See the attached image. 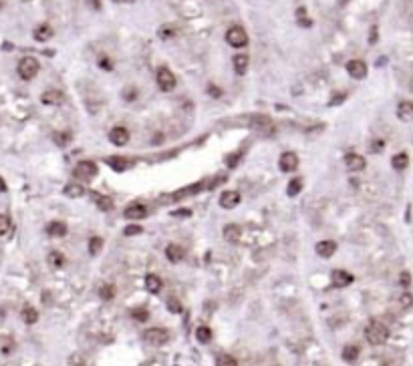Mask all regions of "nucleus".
<instances>
[{
    "label": "nucleus",
    "instance_id": "14",
    "mask_svg": "<svg viewBox=\"0 0 413 366\" xmlns=\"http://www.w3.org/2000/svg\"><path fill=\"white\" fill-rule=\"evenodd\" d=\"M123 215L127 220H143L145 215H147V209H145V205H141V203H131V205H127L125 207V211H123Z\"/></svg>",
    "mask_w": 413,
    "mask_h": 366
},
{
    "label": "nucleus",
    "instance_id": "30",
    "mask_svg": "<svg viewBox=\"0 0 413 366\" xmlns=\"http://www.w3.org/2000/svg\"><path fill=\"white\" fill-rule=\"evenodd\" d=\"M93 199H95L97 205L101 207L103 211L113 209V202H111V197H107V195H99V193H93Z\"/></svg>",
    "mask_w": 413,
    "mask_h": 366
},
{
    "label": "nucleus",
    "instance_id": "35",
    "mask_svg": "<svg viewBox=\"0 0 413 366\" xmlns=\"http://www.w3.org/2000/svg\"><path fill=\"white\" fill-rule=\"evenodd\" d=\"M99 296H101L103 300H113V298H115V286L113 284L101 286V290H99Z\"/></svg>",
    "mask_w": 413,
    "mask_h": 366
},
{
    "label": "nucleus",
    "instance_id": "32",
    "mask_svg": "<svg viewBox=\"0 0 413 366\" xmlns=\"http://www.w3.org/2000/svg\"><path fill=\"white\" fill-rule=\"evenodd\" d=\"M48 264H51L53 268H63L65 256H63L61 252H51V254H48Z\"/></svg>",
    "mask_w": 413,
    "mask_h": 366
},
{
    "label": "nucleus",
    "instance_id": "3",
    "mask_svg": "<svg viewBox=\"0 0 413 366\" xmlns=\"http://www.w3.org/2000/svg\"><path fill=\"white\" fill-rule=\"evenodd\" d=\"M143 340L152 346H163L170 342V332L165 328H147L143 332Z\"/></svg>",
    "mask_w": 413,
    "mask_h": 366
},
{
    "label": "nucleus",
    "instance_id": "5",
    "mask_svg": "<svg viewBox=\"0 0 413 366\" xmlns=\"http://www.w3.org/2000/svg\"><path fill=\"white\" fill-rule=\"evenodd\" d=\"M155 81H157V85H159V89H161L163 93L174 91V89H175V85H177V81H175L174 73H172L170 69H165V66L157 69V73H155Z\"/></svg>",
    "mask_w": 413,
    "mask_h": 366
},
{
    "label": "nucleus",
    "instance_id": "1",
    "mask_svg": "<svg viewBox=\"0 0 413 366\" xmlns=\"http://www.w3.org/2000/svg\"><path fill=\"white\" fill-rule=\"evenodd\" d=\"M365 338H367V342L373 344V346H381V344H385L387 338H389V328H387L383 322L373 320V322H369L367 328H365Z\"/></svg>",
    "mask_w": 413,
    "mask_h": 366
},
{
    "label": "nucleus",
    "instance_id": "17",
    "mask_svg": "<svg viewBox=\"0 0 413 366\" xmlns=\"http://www.w3.org/2000/svg\"><path fill=\"white\" fill-rule=\"evenodd\" d=\"M161 288H163V282H161L159 276H155V274H147L145 276V290L150 294H159Z\"/></svg>",
    "mask_w": 413,
    "mask_h": 366
},
{
    "label": "nucleus",
    "instance_id": "34",
    "mask_svg": "<svg viewBox=\"0 0 413 366\" xmlns=\"http://www.w3.org/2000/svg\"><path fill=\"white\" fill-rule=\"evenodd\" d=\"M101 247H103V240L101 238H91L89 240V254L91 256H97L99 252H101Z\"/></svg>",
    "mask_w": 413,
    "mask_h": 366
},
{
    "label": "nucleus",
    "instance_id": "19",
    "mask_svg": "<svg viewBox=\"0 0 413 366\" xmlns=\"http://www.w3.org/2000/svg\"><path fill=\"white\" fill-rule=\"evenodd\" d=\"M46 234L51 238H65L67 236V224L63 222H51L46 225Z\"/></svg>",
    "mask_w": 413,
    "mask_h": 366
},
{
    "label": "nucleus",
    "instance_id": "46",
    "mask_svg": "<svg viewBox=\"0 0 413 366\" xmlns=\"http://www.w3.org/2000/svg\"><path fill=\"white\" fill-rule=\"evenodd\" d=\"M345 99H347V95H345V93H341V95H337V97L330 99V103H328V105H341V101H345Z\"/></svg>",
    "mask_w": 413,
    "mask_h": 366
},
{
    "label": "nucleus",
    "instance_id": "20",
    "mask_svg": "<svg viewBox=\"0 0 413 366\" xmlns=\"http://www.w3.org/2000/svg\"><path fill=\"white\" fill-rule=\"evenodd\" d=\"M105 163L109 165L111 169H115V171H125V169L129 167V161H127L125 157H117V155L107 157V159H105Z\"/></svg>",
    "mask_w": 413,
    "mask_h": 366
},
{
    "label": "nucleus",
    "instance_id": "12",
    "mask_svg": "<svg viewBox=\"0 0 413 366\" xmlns=\"http://www.w3.org/2000/svg\"><path fill=\"white\" fill-rule=\"evenodd\" d=\"M165 258H168L172 264H177L186 258V249L181 247L179 244H170L168 247H165Z\"/></svg>",
    "mask_w": 413,
    "mask_h": 366
},
{
    "label": "nucleus",
    "instance_id": "44",
    "mask_svg": "<svg viewBox=\"0 0 413 366\" xmlns=\"http://www.w3.org/2000/svg\"><path fill=\"white\" fill-rule=\"evenodd\" d=\"M172 215H174V218H190V215H192V209H177V211H174Z\"/></svg>",
    "mask_w": 413,
    "mask_h": 366
},
{
    "label": "nucleus",
    "instance_id": "33",
    "mask_svg": "<svg viewBox=\"0 0 413 366\" xmlns=\"http://www.w3.org/2000/svg\"><path fill=\"white\" fill-rule=\"evenodd\" d=\"M157 35H159L163 41H170V39L175 37V28H174L172 24H163V26L157 30Z\"/></svg>",
    "mask_w": 413,
    "mask_h": 366
},
{
    "label": "nucleus",
    "instance_id": "8",
    "mask_svg": "<svg viewBox=\"0 0 413 366\" xmlns=\"http://www.w3.org/2000/svg\"><path fill=\"white\" fill-rule=\"evenodd\" d=\"M278 167H280V171H294L296 167H299V155L292 153V151L283 153L278 159Z\"/></svg>",
    "mask_w": 413,
    "mask_h": 366
},
{
    "label": "nucleus",
    "instance_id": "22",
    "mask_svg": "<svg viewBox=\"0 0 413 366\" xmlns=\"http://www.w3.org/2000/svg\"><path fill=\"white\" fill-rule=\"evenodd\" d=\"M240 236H242V229H240L236 224H228V225L224 227V238H226L228 242L236 244V242L240 240Z\"/></svg>",
    "mask_w": 413,
    "mask_h": 366
},
{
    "label": "nucleus",
    "instance_id": "23",
    "mask_svg": "<svg viewBox=\"0 0 413 366\" xmlns=\"http://www.w3.org/2000/svg\"><path fill=\"white\" fill-rule=\"evenodd\" d=\"M341 358H343L345 362H355V360L359 358V346H355V344H347V346L343 348V352H341Z\"/></svg>",
    "mask_w": 413,
    "mask_h": 366
},
{
    "label": "nucleus",
    "instance_id": "40",
    "mask_svg": "<svg viewBox=\"0 0 413 366\" xmlns=\"http://www.w3.org/2000/svg\"><path fill=\"white\" fill-rule=\"evenodd\" d=\"M99 66H101V69H105V71H111V69H113V62H111V59H107V57H99Z\"/></svg>",
    "mask_w": 413,
    "mask_h": 366
},
{
    "label": "nucleus",
    "instance_id": "52",
    "mask_svg": "<svg viewBox=\"0 0 413 366\" xmlns=\"http://www.w3.org/2000/svg\"><path fill=\"white\" fill-rule=\"evenodd\" d=\"M117 4H131V2H135V0H115Z\"/></svg>",
    "mask_w": 413,
    "mask_h": 366
},
{
    "label": "nucleus",
    "instance_id": "45",
    "mask_svg": "<svg viewBox=\"0 0 413 366\" xmlns=\"http://www.w3.org/2000/svg\"><path fill=\"white\" fill-rule=\"evenodd\" d=\"M399 284H401V286H405V288L411 284V276H409L407 272H403V274H401V278H399Z\"/></svg>",
    "mask_w": 413,
    "mask_h": 366
},
{
    "label": "nucleus",
    "instance_id": "47",
    "mask_svg": "<svg viewBox=\"0 0 413 366\" xmlns=\"http://www.w3.org/2000/svg\"><path fill=\"white\" fill-rule=\"evenodd\" d=\"M208 95H212V97H222V91H220L216 85H210V87H208Z\"/></svg>",
    "mask_w": 413,
    "mask_h": 366
},
{
    "label": "nucleus",
    "instance_id": "31",
    "mask_svg": "<svg viewBox=\"0 0 413 366\" xmlns=\"http://www.w3.org/2000/svg\"><path fill=\"white\" fill-rule=\"evenodd\" d=\"M391 165L395 169H405L407 165H409V157H407V153H397L393 159H391Z\"/></svg>",
    "mask_w": 413,
    "mask_h": 366
},
{
    "label": "nucleus",
    "instance_id": "15",
    "mask_svg": "<svg viewBox=\"0 0 413 366\" xmlns=\"http://www.w3.org/2000/svg\"><path fill=\"white\" fill-rule=\"evenodd\" d=\"M315 249H317V254L321 258H330V256H335V252H337V244L333 240H323V242L317 244Z\"/></svg>",
    "mask_w": 413,
    "mask_h": 366
},
{
    "label": "nucleus",
    "instance_id": "38",
    "mask_svg": "<svg viewBox=\"0 0 413 366\" xmlns=\"http://www.w3.org/2000/svg\"><path fill=\"white\" fill-rule=\"evenodd\" d=\"M216 364L218 366H238V360L232 358V356H228V354H222V356H218Z\"/></svg>",
    "mask_w": 413,
    "mask_h": 366
},
{
    "label": "nucleus",
    "instance_id": "13",
    "mask_svg": "<svg viewBox=\"0 0 413 366\" xmlns=\"http://www.w3.org/2000/svg\"><path fill=\"white\" fill-rule=\"evenodd\" d=\"M63 93L61 91H55V89H51V91H44L43 95H41V103L43 105H48V107H57V105H61L63 103Z\"/></svg>",
    "mask_w": 413,
    "mask_h": 366
},
{
    "label": "nucleus",
    "instance_id": "48",
    "mask_svg": "<svg viewBox=\"0 0 413 366\" xmlns=\"http://www.w3.org/2000/svg\"><path fill=\"white\" fill-rule=\"evenodd\" d=\"M238 159H240V153H234V155H230V157H228V167H234V165H236V161H238Z\"/></svg>",
    "mask_w": 413,
    "mask_h": 366
},
{
    "label": "nucleus",
    "instance_id": "26",
    "mask_svg": "<svg viewBox=\"0 0 413 366\" xmlns=\"http://www.w3.org/2000/svg\"><path fill=\"white\" fill-rule=\"evenodd\" d=\"M248 62H250L248 55H236L234 57V69H236L238 75H244L248 71Z\"/></svg>",
    "mask_w": 413,
    "mask_h": 366
},
{
    "label": "nucleus",
    "instance_id": "2",
    "mask_svg": "<svg viewBox=\"0 0 413 366\" xmlns=\"http://www.w3.org/2000/svg\"><path fill=\"white\" fill-rule=\"evenodd\" d=\"M16 71H19V77L22 81H32V79L39 75L41 64H39V61L35 57H24V59H21L19 66H16Z\"/></svg>",
    "mask_w": 413,
    "mask_h": 366
},
{
    "label": "nucleus",
    "instance_id": "4",
    "mask_svg": "<svg viewBox=\"0 0 413 366\" xmlns=\"http://www.w3.org/2000/svg\"><path fill=\"white\" fill-rule=\"evenodd\" d=\"M226 42H228L230 46H234V48L246 46V44H248V35H246V30H244L242 26H238V24L230 26L228 32H226Z\"/></svg>",
    "mask_w": 413,
    "mask_h": 366
},
{
    "label": "nucleus",
    "instance_id": "21",
    "mask_svg": "<svg viewBox=\"0 0 413 366\" xmlns=\"http://www.w3.org/2000/svg\"><path fill=\"white\" fill-rule=\"evenodd\" d=\"M397 117H399L401 121H413V103H409V101L399 103V107H397Z\"/></svg>",
    "mask_w": 413,
    "mask_h": 366
},
{
    "label": "nucleus",
    "instance_id": "7",
    "mask_svg": "<svg viewBox=\"0 0 413 366\" xmlns=\"http://www.w3.org/2000/svg\"><path fill=\"white\" fill-rule=\"evenodd\" d=\"M347 73H349L353 79L361 81V79L367 77V64L363 61H359V59H353V61L347 62Z\"/></svg>",
    "mask_w": 413,
    "mask_h": 366
},
{
    "label": "nucleus",
    "instance_id": "50",
    "mask_svg": "<svg viewBox=\"0 0 413 366\" xmlns=\"http://www.w3.org/2000/svg\"><path fill=\"white\" fill-rule=\"evenodd\" d=\"M369 42H371V44H375V42H377V28H375V26L371 28V39H369Z\"/></svg>",
    "mask_w": 413,
    "mask_h": 366
},
{
    "label": "nucleus",
    "instance_id": "24",
    "mask_svg": "<svg viewBox=\"0 0 413 366\" xmlns=\"http://www.w3.org/2000/svg\"><path fill=\"white\" fill-rule=\"evenodd\" d=\"M21 318H22L24 324H37V322H39V312L32 308V306H26V308H22V312H21Z\"/></svg>",
    "mask_w": 413,
    "mask_h": 366
},
{
    "label": "nucleus",
    "instance_id": "25",
    "mask_svg": "<svg viewBox=\"0 0 413 366\" xmlns=\"http://www.w3.org/2000/svg\"><path fill=\"white\" fill-rule=\"evenodd\" d=\"M83 193H85V187H83L81 183H69V185L65 187V195L71 197V199H77V197H81Z\"/></svg>",
    "mask_w": 413,
    "mask_h": 366
},
{
    "label": "nucleus",
    "instance_id": "28",
    "mask_svg": "<svg viewBox=\"0 0 413 366\" xmlns=\"http://www.w3.org/2000/svg\"><path fill=\"white\" fill-rule=\"evenodd\" d=\"M53 141L59 145V147H65V145H69L71 141H73V135L71 133H67V131H57V133H53Z\"/></svg>",
    "mask_w": 413,
    "mask_h": 366
},
{
    "label": "nucleus",
    "instance_id": "42",
    "mask_svg": "<svg viewBox=\"0 0 413 366\" xmlns=\"http://www.w3.org/2000/svg\"><path fill=\"white\" fill-rule=\"evenodd\" d=\"M385 147V141H381V139H377V141H373L371 143V151L373 153H381V149Z\"/></svg>",
    "mask_w": 413,
    "mask_h": 366
},
{
    "label": "nucleus",
    "instance_id": "39",
    "mask_svg": "<svg viewBox=\"0 0 413 366\" xmlns=\"http://www.w3.org/2000/svg\"><path fill=\"white\" fill-rule=\"evenodd\" d=\"M168 310H170L172 314H179V312H181V304H179V300L172 298V300L168 302Z\"/></svg>",
    "mask_w": 413,
    "mask_h": 366
},
{
    "label": "nucleus",
    "instance_id": "49",
    "mask_svg": "<svg viewBox=\"0 0 413 366\" xmlns=\"http://www.w3.org/2000/svg\"><path fill=\"white\" fill-rule=\"evenodd\" d=\"M93 10H101V0H87Z\"/></svg>",
    "mask_w": 413,
    "mask_h": 366
},
{
    "label": "nucleus",
    "instance_id": "36",
    "mask_svg": "<svg viewBox=\"0 0 413 366\" xmlns=\"http://www.w3.org/2000/svg\"><path fill=\"white\" fill-rule=\"evenodd\" d=\"M131 318L137 320V322H145L147 318H150V312H147L145 308H135V310H131Z\"/></svg>",
    "mask_w": 413,
    "mask_h": 366
},
{
    "label": "nucleus",
    "instance_id": "11",
    "mask_svg": "<svg viewBox=\"0 0 413 366\" xmlns=\"http://www.w3.org/2000/svg\"><path fill=\"white\" fill-rule=\"evenodd\" d=\"M330 280H333V286L335 288H347V286L353 284L355 278L349 272H345V270H335L333 274H330Z\"/></svg>",
    "mask_w": 413,
    "mask_h": 366
},
{
    "label": "nucleus",
    "instance_id": "27",
    "mask_svg": "<svg viewBox=\"0 0 413 366\" xmlns=\"http://www.w3.org/2000/svg\"><path fill=\"white\" fill-rule=\"evenodd\" d=\"M196 338H197V342H200V344H208V342L212 340V328H208V326H197V328H196Z\"/></svg>",
    "mask_w": 413,
    "mask_h": 366
},
{
    "label": "nucleus",
    "instance_id": "43",
    "mask_svg": "<svg viewBox=\"0 0 413 366\" xmlns=\"http://www.w3.org/2000/svg\"><path fill=\"white\" fill-rule=\"evenodd\" d=\"M401 306L403 308H411L413 306V296L411 294H403L401 296Z\"/></svg>",
    "mask_w": 413,
    "mask_h": 366
},
{
    "label": "nucleus",
    "instance_id": "37",
    "mask_svg": "<svg viewBox=\"0 0 413 366\" xmlns=\"http://www.w3.org/2000/svg\"><path fill=\"white\" fill-rule=\"evenodd\" d=\"M10 225H12V224H10V218H8V215H2V213H0V238L8 234V231H10Z\"/></svg>",
    "mask_w": 413,
    "mask_h": 366
},
{
    "label": "nucleus",
    "instance_id": "41",
    "mask_svg": "<svg viewBox=\"0 0 413 366\" xmlns=\"http://www.w3.org/2000/svg\"><path fill=\"white\" fill-rule=\"evenodd\" d=\"M141 227L139 225H127L125 227V236H137V234H141Z\"/></svg>",
    "mask_w": 413,
    "mask_h": 366
},
{
    "label": "nucleus",
    "instance_id": "9",
    "mask_svg": "<svg viewBox=\"0 0 413 366\" xmlns=\"http://www.w3.org/2000/svg\"><path fill=\"white\" fill-rule=\"evenodd\" d=\"M109 141H111L115 147H123V145H127V141H129V131H127L125 127H113V129L109 131Z\"/></svg>",
    "mask_w": 413,
    "mask_h": 366
},
{
    "label": "nucleus",
    "instance_id": "10",
    "mask_svg": "<svg viewBox=\"0 0 413 366\" xmlns=\"http://www.w3.org/2000/svg\"><path fill=\"white\" fill-rule=\"evenodd\" d=\"M242 202V197L238 191H224L220 195V207L222 209H234Z\"/></svg>",
    "mask_w": 413,
    "mask_h": 366
},
{
    "label": "nucleus",
    "instance_id": "16",
    "mask_svg": "<svg viewBox=\"0 0 413 366\" xmlns=\"http://www.w3.org/2000/svg\"><path fill=\"white\" fill-rule=\"evenodd\" d=\"M345 163H347V167H349L351 171H363L365 169V157L363 155H357V153H349L345 157Z\"/></svg>",
    "mask_w": 413,
    "mask_h": 366
},
{
    "label": "nucleus",
    "instance_id": "29",
    "mask_svg": "<svg viewBox=\"0 0 413 366\" xmlns=\"http://www.w3.org/2000/svg\"><path fill=\"white\" fill-rule=\"evenodd\" d=\"M301 191H303V179H301V177H294V179L288 183L286 193H288V197H296Z\"/></svg>",
    "mask_w": 413,
    "mask_h": 366
},
{
    "label": "nucleus",
    "instance_id": "53",
    "mask_svg": "<svg viewBox=\"0 0 413 366\" xmlns=\"http://www.w3.org/2000/svg\"><path fill=\"white\" fill-rule=\"evenodd\" d=\"M2 6H4V0H0V8H2Z\"/></svg>",
    "mask_w": 413,
    "mask_h": 366
},
{
    "label": "nucleus",
    "instance_id": "18",
    "mask_svg": "<svg viewBox=\"0 0 413 366\" xmlns=\"http://www.w3.org/2000/svg\"><path fill=\"white\" fill-rule=\"evenodd\" d=\"M32 37L39 42H46L48 39H53V26L51 24H39L35 30H32Z\"/></svg>",
    "mask_w": 413,
    "mask_h": 366
},
{
    "label": "nucleus",
    "instance_id": "51",
    "mask_svg": "<svg viewBox=\"0 0 413 366\" xmlns=\"http://www.w3.org/2000/svg\"><path fill=\"white\" fill-rule=\"evenodd\" d=\"M6 191V183H4V179L0 177V193H4Z\"/></svg>",
    "mask_w": 413,
    "mask_h": 366
},
{
    "label": "nucleus",
    "instance_id": "6",
    "mask_svg": "<svg viewBox=\"0 0 413 366\" xmlns=\"http://www.w3.org/2000/svg\"><path fill=\"white\" fill-rule=\"evenodd\" d=\"M97 173H99V167H97L93 161H79L77 167L73 169V175H75L77 179H83V181L93 179Z\"/></svg>",
    "mask_w": 413,
    "mask_h": 366
}]
</instances>
